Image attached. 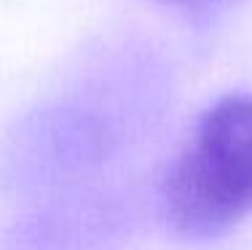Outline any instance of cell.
Listing matches in <instances>:
<instances>
[{
  "mask_svg": "<svg viewBox=\"0 0 252 250\" xmlns=\"http://www.w3.org/2000/svg\"><path fill=\"white\" fill-rule=\"evenodd\" d=\"M172 231L209 240L252 213V94H225L201 113L161 186Z\"/></svg>",
  "mask_w": 252,
  "mask_h": 250,
  "instance_id": "cell-1",
  "label": "cell"
},
{
  "mask_svg": "<svg viewBox=\"0 0 252 250\" xmlns=\"http://www.w3.org/2000/svg\"><path fill=\"white\" fill-rule=\"evenodd\" d=\"M164 3H177V5H201V3H215V0H164Z\"/></svg>",
  "mask_w": 252,
  "mask_h": 250,
  "instance_id": "cell-2",
  "label": "cell"
}]
</instances>
